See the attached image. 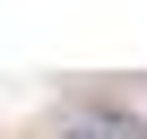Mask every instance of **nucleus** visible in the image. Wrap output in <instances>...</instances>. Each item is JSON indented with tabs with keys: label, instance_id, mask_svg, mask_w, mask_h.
Masks as SVG:
<instances>
[{
	"label": "nucleus",
	"instance_id": "f257e3e1",
	"mask_svg": "<svg viewBox=\"0 0 147 139\" xmlns=\"http://www.w3.org/2000/svg\"><path fill=\"white\" fill-rule=\"evenodd\" d=\"M61 139H147V122H130L121 104H87V113H69Z\"/></svg>",
	"mask_w": 147,
	"mask_h": 139
}]
</instances>
